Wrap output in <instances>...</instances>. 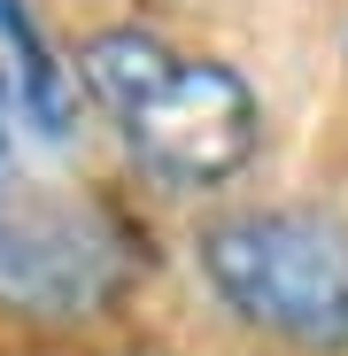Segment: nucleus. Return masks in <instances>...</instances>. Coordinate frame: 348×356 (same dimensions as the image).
Wrapping results in <instances>:
<instances>
[{"mask_svg":"<svg viewBox=\"0 0 348 356\" xmlns=\"http://www.w3.org/2000/svg\"><path fill=\"white\" fill-rule=\"evenodd\" d=\"M194 271L263 341L302 356H348V217L263 202L194 232Z\"/></svg>","mask_w":348,"mask_h":356,"instance_id":"obj_2","label":"nucleus"},{"mask_svg":"<svg viewBox=\"0 0 348 356\" xmlns=\"http://www.w3.org/2000/svg\"><path fill=\"white\" fill-rule=\"evenodd\" d=\"M78 78L108 108L124 155L179 194H209L224 178H240L263 147V101L217 54H179L155 31L124 24L85 39Z\"/></svg>","mask_w":348,"mask_h":356,"instance_id":"obj_1","label":"nucleus"},{"mask_svg":"<svg viewBox=\"0 0 348 356\" xmlns=\"http://www.w3.org/2000/svg\"><path fill=\"white\" fill-rule=\"evenodd\" d=\"M132 248L116 217L54 163H0V310L24 325H85L116 310Z\"/></svg>","mask_w":348,"mask_h":356,"instance_id":"obj_3","label":"nucleus"},{"mask_svg":"<svg viewBox=\"0 0 348 356\" xmlns=\"http://www.w3.org/2000/svg\"><path fill=\"white\" fill-rule=\"evenodd\" d=\"M78 140V70L24 0H0V163H63Z\"/></svg>","mask_w":348,"mask_h":356,"instance_id":"obj_4","label":"nucleus"}]
</instances>
